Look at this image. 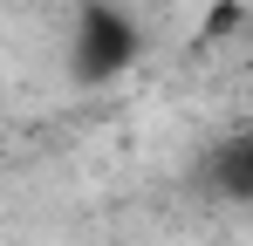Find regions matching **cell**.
Masks as SVG:
<instances>
[{
  "label": "cell",
  "mask_w": 253,
  "mask_h": 246,
  "mask_svg": "<svg viewBox=\"0 0 253 246\" xmlns=\"http://www.w3.org/2000/svg\"><path fill=\"white\" fill-rule=\"evenodd\" d=\"M137 21H130L117 0H83V14H76V41H69V62H76V82H117L137 62Z\"/></svg>",
  "instance_id": "1"
}]
</instances>
